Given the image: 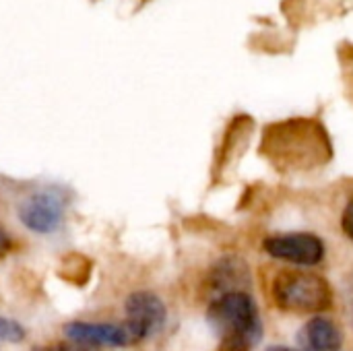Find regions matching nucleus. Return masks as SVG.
Instances as JSON below:
<instances>
[{
    "label": "nucleus",
    "mask_w": 353,
    "mask_h": 351,
    "mask_svg": "<svg viewBox=\"0 0 353 351\" xmlns=\"http://www.w3.org/2000/svg\"><path fill=\"white\" fill-rule=\"evenodd\" d=\"M273 302L283 312L319 314L333 302L331 285L325 277L308 271H281L273 279Z\"/></svg>",
    "instance_id": "7ed1b4c3"
},
{
    "label": "nucleus",
    "mask_w": 353,
    "mask_h": 351,
    "mask_svg": "<svg viewBox=\"0 0 353 351\" xmlns=\"http://www.w3.org/2000/svg\"><path fill=\"white\" fill-rule=\"evenodd\" d=\"M17 213L27 230L35 234H52L64 219V201L52 190H41L23 199Z\"/></svg>",
    "instance_id": "39448f33"
},
{
    "label": "nucleus",
    "mask_w": 353,
    "mask_h": 351,
    "mask_svg": "<svg viewBox=\"0 0 353 351\" xmlns=\"http://www.w3.org/2000/svg\"><path fill=\"white\" fill-rule=\"evenodd\" d=\"M263 248L273 259L310 267L319 265L325 259V244L319 236L308 232H294V234H281L271 236L263 242Z\"/></svg>",
    "instance_id": "20e7f679"
},
{
    "label": "nucleus",
    "mask_w": 353,
    "mask_h": 351,
    "mask_svg": "<svg viewBox=\"0 0 353 351\" xmlns=\"http://www.w3.org/2000/svg\"><path fill=\"white\" fill-rule=\"evenodd\" d=\"M207 321L221 339L217 351H250L261 339L256 304L244 292H228L213 300Z\"/></svg>",
    "instance_id": "f03ea898"
},
{
    "label": "nucleus",
    "mask_w": 353,
    "mask_h": 351,
    "mask_svg": "<svg viewBox=\"0 0 353 351\" xmlns=\"http://www.w3.org/2000/svg\"><path fill=\"white\" fill-rule=\"evenodd\" d=\"M352 304H353V283H352Z\"/></svg>",
    "instance_id": "2eb2a0df"
},
{
    "label": "nucleus",
    "mask_w": 353,
    "mask_h": 351,
    "mask_svg": "<svg viewBox=\"0 0 353 351\" xmlns=\"http://www.w3.org/2000/svg\"><path fill=\"white\" fill-rule=\"evenodd\" d=\"M168 310L163 302L149 292L130 294L126 300V323L124 327L130 331L134 343L155 335L165 325Z\"/></svg>",
    "instance_id": "423d86ee"
},
{
    "label": "nucleus",
    "mask_w": 353,
    "mask_h": 351,
    "mask_svg": "<svg viewBox=\"0 0 353 351\" xmlns=\"http://www.w3.org/2000/svg\"><path fill=\"white\" fill-rule=\"evenodd\" d=\"M62 269H64V273H62L64 279L74 281L77 285H85V281L89 279V273H91V263L81 254H72V257L64 259Z\"/></svg>",
    "instance_id": "1a4fd4ad"
},
{
    "label": "nucleus",
    "mask_w": 353,
    "mask_h": 351,
    "mask_svg": "<svg viewBox=\"0 0 353 351\" xmlns=\"http://www.w3.org/2000/svg\"><path fill=\"white\" fill-rule=\"evenodd\" d=\"M8 248H10V240H8V236L0 230V254H4Z\"/></svg>",
    "instance_id": "ddd939ff"
},
{
    "label": "nucleus",
    "mask_w": 353,
    "mask_h": 351,
    "mask_svg": "<svg viewBox=\"0 0 353 351\" xmlns=\"http://www.w3.org/2000/svg\"><path fill=\"white\" fill-rule=\"evenodd\" d=\"M64 333L72 343L83 348H126L132 345L134 339L124 325H108V323H68L64 325Z\"/></svg>",
    "instance_id": "0eeeda50"
},
{
    "label": "nucleus",
    "mask_w": 353,
    "mask_h": 351,
    "mask_svg": "<svg viewBox=\"0 0 353 351\" xmlns=\"http://www.w3.org/2000/svg\"><path fill=\"white\" fill-rule=\"evenodd\" d=\"M33 351H91L89 348H83L79 343H72V345H66V343H54V345H41V348H35Z\"/></svg>",
    "instance_id": "f8f14e48"
},
{
    "label": "nucleus",
    "mask_w": 353,
    "mask_h": 351,
    "mask_svg": "<svg viewBox=\"0 0 353 351\" xmlns=\"http://www.w3.org/2000/svg\"><path fill=\"white\" fill-rule=\"evenodd\" d=\"M263 153L279 170H306L325 163L331 155V147L319 122L290 120L265 130Z\"/></svg>",
    "instance_id": "f257e3e1"
},
{
    "label": "nucleus",
    "mask_w": 353,
    "mask_h": 351,
    "mask_svg": "<svg viewBox=\"0 0 353 351\" xmlns=\"http://www.w3.org/2000/svg\"><path fill=\"white\" fill-rule=\"evenodd\" d=\"M267 351H294V350H290V348H281V345H277V348H271V350H267Z\"/></svg>",
    "instance_id": "4468645a"
},
{
    "label": "nucleus",
    "mask_w": 353,
    "mask_h": 351,
    "mask_svg": "<svg viewBox=\"0 0 353 351\" xmlns=\"http://www.w3.org/2000/svg\"><path fill=\"white\" fill-rule=\"evenodd\" d=\"M25 339V329L10 319L0 317V343H21Z\"/></svg>",
    "instance_id": "9d476101"
},
{
    "label": "nucleus",
    "mask_w": 353,
    "mask_h": 351,
    "mask_svg": "<svg viewBox=\"0 0 353 351\" xmlns=\"http://www.w3.org/2000/svg\"><path fill=\"white\" fill-rule=\"evenodd\" d=\"M341 228H343V234H345L350 240H353V199L350 201V205L345 207V211H343Z\"/></svg>",
    "instance_id": "9b49d317"
},
{
    "label": "nucleus",
    "mask_w": 353,
    "mask_h": 351,
    "mask_svg": "<svg viewBox=\"0 0 353 351\" xmlns=\"http://www.w3.org/2000/svg\"><path fill=\"white\" fill-rule=\"evenodd\" d=\"M298 343L302 351H339L343 335L333 321L325 317H312L300 329Z\"/></svg>",
    "instance_id": "6e6552de"
}]
</instances>
